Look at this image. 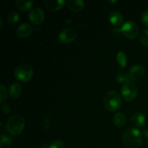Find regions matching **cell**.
Listing matches in <instances>:
<instances>
[{
  "label": "cell",
  "instance_id": "obj_1",
  "mask_svg": "<svg viewBox=\"0 0 148 148\" xmlns=\"http://www.w3.org/2000/svg\"><path fill=\"white\" fill-rule=\"evenodd\" d=\"M142 141V134L137 129H129L123 135V143L127 148H139Z\"/></svg>",
  "mask_w": 148,
  "mask_h": 148
},
{
  "label": "cell",
  "instance_id": "obj_2",
  "mask_svg": "<svg viewBox=\"0 0 148 148\" xmlns=\"http://www.w3.org/2000/svg\"><path fill=\"white\" fill-rule=\"evenodd\" d=\"M103 104L108 111H117L121 107V96L116 91H108L103 98Z\"/></svg>",
  "mask_w": 148,
  "mask_h": 148
},
{
  "label": "cell",
  "instance_id": "obj_3",
  "mask_svg": "<svg viewBox=\"0 0 148 148\" xmlns=\"http://www.w3.org/2000/svg\"><path fill=\"white\" fill-rule=\"evenodd\" d=\"M25 127V119L20 115L12 116L7 123V130L12 135H19Z\"/></svg>",
  "mask_w": 148,
  "mask_h": 148
},
{
  "label": "cell",
  "instance_id": "obj_4",
  "mask_svg": "<svg viewBox=\"0 0 148 148\" xmlns=\"http://www.w3.org/2000/svg\"><path fill=\"white\" fill-rule=\"evenodd\" d=\"M33 69L26 64H22L17 66L14 71V77L21 82H25L29 81L33 77Z\"/></svg>",
  "mask_w": 148,
  "mask_h": 148
},
{
  "label": "cell",
  "instance_id": "obj_5",
  "mask_svg": "<svg viewBox=\"0 0 148 148\" xmlns=\"http://www.w3.org/2000/svg\"><path fill=\"white\" fill-rule=\"evenodd\" d=\"M121 92L123 98L127 101H132L137 97L138 88L135 83L130 81L123 85Z\"/></svg>",
  "mask_w": 148,
  "mask_h": 148
},
{
  "label": "cell",
  "instance_id": "obj_6",
  "mask_svg": "<svg viewBox=\"0 0 148 148\" xmlns=\"http://www.w3.org/2000/svg\"><path fill=\"white\" fill-rule=\"evenodd\" d=\"M121 31L126 37L129 38H134L139 33V27L137 23L132 20L126 21L121 26Z\"/></svg>",
  "mask_w": 148,
  "mask_h": 148
},
{
  "label": "cell",
  "instance_id": "obj_7",
  "mask_svg": "<svg viewBox=\"0 0 148 148\" xmlns=\"http://www.w3.org/2000/svg\"><path fill=\"white\" fill-rule=\"evenodd\" d=\"M45 14L42 9L39 7H36L33 9L29 13V19L30 22L35 25L41 24L44 20Z\"/></svg>",
  "mask_w": 148,
  "mask_h": 148
},
{
  "label": "cell",
  "instance_id": "obj_8",
  "mask_svg": "<svg viewBox=\"0 0 148 148\" xmlns=\"http://www.w3.org/2000/svg\"><path fill=\"white\" fill-rule=\"evenodd\" d=\"M77 36L75 30L71 28H65L61 31L59 34V38L61 42L64 43H69L73 41Z\"/></svg>",
  "mask_w": 148,
  "mask_h": 148
},
{
  "label": "cell",
  "instance_id": "obj_9",
  "mask_svg": "<svg viewBox=\"0 0 148 148\" xmlns=\"http://www.w3.org/2000/svg\"><path fill=\"white\" fill-rule=\"evenodd\" d=\"M145 68L142 65L137 64L133 66L130 71V79L132 81H137L141 79L145 75Z\"/></svg>",
  "mask_w": 148,
  "mask_h": 148
},
{
  "label": "cell",
  "instance_id": "obj_10",
  "mask_svg": "<svg viewBox=\"0 0 148 148\" xmlns=\"http://www.w3.org/2000/svg\"><path fill=\"white\" fill-rule=\"evenodd\" d=\"M45 7L51 11H57L61 10L64 5V0H44L43 1Z\"/></svg>",
  "mask_w": 148,
  "mask_h": 148
},
{
  "label": "cell",
  "instance_id": "obj_11",
  "mask_svg": "<svg viewBox=\"0 0 148 148\" xmlns=\"http://www.w3.org/2000/svg\"><path fill=\"white\" fill-rule=\"evenodd\" d=\"M33 33V28L29 23H23L20 25L17 30V35L20 38H27Z\"/></svg>",
  "mask_w": 148,
  "mask_h": 148
},
{
  "label": "cell",
  "instance_id": "obj_12",
  "mask_svg": "<svg viewBox=\"0 0 148 148\" xmlns=\"http://www.w3.org/2000/svg\"><path fill=\"white\" fill-rule=\"evenodd\" d=\"M67 5L71 10L75 12H79L84 9L85 3L82 0H68Z\"/></svg>",
  "mask_w": 148,
  "mask_h": 148
},
{
  "label": "cell",
  "instance_id": "obj_13",
  "mask_svg": "<svg viewBox=\"0 0 148 148\" xmlns=\"http://www.w3.org/2000/svg\"><path fill=\"white\" fill-rule=\"evenodd\" d=\"M109 21L113 25L118 27L122 23L123 16L119 12L113 11L109 14Z\"/></svg>",
  "mask_w": 148,
  "mask_h": 148
},
{
  "label": "cell",
  "instance_id": "obj_14",
  "mask_svg": "<svg viewBox=\"0 0 148 148\" xmlns=\"http://www.w3.org/2000/svg\"><path fill=\"white\" fill-rule=\"evenodd\" d=\"M132 122L136 127H143L145 124V118L142 113L136 112L132 116Z\"/></svg>",
  "mask_w": 148,
  "mask_h": 148
},
{
  "label": "cell",
  "instance_id": "obj_15",
  "mask_svg": "<svg viewBox=\"0 0 148 148\" xmlns=\"http://www.w3.org/2000/svg\"><path fill=\"white\" fill-rule=\"evenodd\" d=\"M23 91L21 85L18 82L12 84L10 87V96L12 98H17L20 96Z\"/></svg>",
  "mask_w": 148,
  "mask_h": 148
},
{
  "label": "cell",
  "instance_id": "obj_16",
  "mask_svg": "<svg viewBox=\"0 0 148 148\" xmlns=\"http://www.w3.org/2000/svg\"><path fill=\"white\" fill-rule=\"evenodd\" d=\"M15 4L22 11H26L33 6V1H23V0H16Z\"/></svg>",
  "mask_w": 148,
  "mask_h": 148
},
{
  "label": "cell",
  "instance_id": "obj_17",
  "mask_svg": "<svg viewBox=\"0 0 148 148\" xmlns=\"http://www.w3.org/2000/svg\"><path fill=\"white\" fill-rule=\"evenodd\" d=\"M125 116L121 112H118L115 114L114 117V123L116 127H121L125 124Z\"/></svg>",
  "mask_w": 148,
  "mask_h": 148
},
{
  "label": "cell",
  "instance_id": "obj_18",
  "mask_svg": "<svg viewBox=\"0 0 148 148\" xmlns=\"http://www.w3.org/2000/svg\"><path fill=\"white\" fill-rule=\"evenodd\" d=\"M116 79L119 82H120V83L124 84L131 81L130 75L127 73H125V72H120V73H119L118 75L116 76Z\"/></svg>",
  "mask_w": 148,
  "mask_h": 148
},
{
  "label": "cell",
  "instance_id": "obj_19",
  "mask_svg": "<svg viewBox=\"0 0 148 148\" xmlns=\"http://www.w3.org/2000/svg\"><path fill=\"white\" fill-rule=\"evenodd\" d=\"M116 59L121 67L124 68L127 66V56H126V54L123 51L118 52L116 55Z\"/></svg>",
  "mask_w": 148,
  "mask_h": 148
},
{
  "label": "cell",
  "instance_id": "obj_20",
  "mask_svg": "<svg viewBox=\"0 0 148 148\" xmlns=\"http://www.w3.org/2000/svg\"><path fill=\"white\" fill-rule=\"evenodd\" d=\"M12 140L11 137L9 136H4L1 137V142H0V147L1 148H9L12 145Z\"/></svg>",
  "mask_w": 148,
  "mask_h": 148
},
{
  "label": "cell",
  "instance_id": "obj_21",
  "mask_svg": "<svg viewBox=\"0 0 148 148\" xmlns=\"http://www.w3.org/2000/svg\"><path fill=\"white\" fill-rule=\"evenodd\" d=\"M7 20L10 24H15L19 20V14L15 11H12L7 15Z\"/></svg>",
  "mask_w": 148,
  "mask_h": 148
},
{
  "label": "cell",
  "instance_id": "obj_22",
  "mask_svg": "<svg viewBox=\"0 0 148 148\" xmlns=\"http://www.w3.org/2000/svg\"><path fill=\"white\" fill-rule=\"evenodd\" d=\"M140 40L143 45L148 46V29L144 30L140 36Z\"/></svg>",
  "mask_w": 148,
  "mask_h": 148
},
{
  "label": "cell",
  "instance_id": "obj_23",
  "mask_svg": "<svg viewBox=\"0 0 148 148\" xmlns=\"http://www.w3.org/2000/svg\"><path fill=\"white\" fill-rule=\"evenodd\" d=\"M64 143L60 140H56L49 145V148H64Z\"/></svg>",
  "mask_w": 148,
  "mask_h": 148
},
{
  "label": "cell",
  "instance_id": "obj_24",
  "mask_svg": "<svg viewBox=\"0 0 148 148\" xmlns=\"http://www.w3.org/2000/svg\"><path fill=\"white\" fill-rule=\"evenodd\" d=\"M0 101L1 103L3 104L4 101L6 100L7 98V89L4 87V85H0Z\"/></svg>",
  "mask_w": 148,
  "mask_h": 148
},
{
  "label": "cell",
  "instance_id": "obj_25",
  "mask_svg": "<svg viewBox=\"0 0 148 148\" xmlns=\"http://www.w3.org/2000/svg\"><path fill=\"white\" fill-rule=\"evenodd\" d=\"M141 20L145 25L148 26V10L143 12L141 15Z\"/></svg>",
  "mask_w": 148,
  "mask_h": 148
},
{
  "label": "cell",
  "instance_id": "obj_26",
  "mask_svg": "<svg viewBox=\"0 0 148 148\" xmlns=\"http://www.w3.org/2000/svg\"><path fill=\"white\" fill-rule=\"evenodd\" d=\"M1 111H3L4 114H9L10 112V107L8 104H3L1 106Z\"/></svg>",
  "mask_w": 148,
  "mask_h": 148
},
{
  "label": "cell",
  "instance_id": "obj_27",
  "mask_svg": "<svg viewBox=\"0 0 148 148\" xmlns=\"http://www.w3.org/2000/svg\"><path fill=\"white\" fill-rule=\"evenodd\" d=\"M5 131H6V129L4 128V125H3L2 123H1V124H0V136H1V137L5 136L4 134V132H5Z\"/></svg>",
  "mask_w": 148,
  "mask_h": 148
},
{
  "label": "cell",
  "instance_id": "obj_28",
  "mask_svg": "<svg viewBox=\"0 0 148 148\" xmlns=\"http://www.w3.org/2000/svg\"><path fill=\"white\" fill-rule=\"evenodd\" d=\"M120 33H121V29L120 28H114V30H112V33L114 36H119Z\"/></svg>",
  "mask_w": 148,
  "mask_h": 148
},
{
  "label": "cell",
  "instance_id": "obj_29",
  "mask_svg": "<svg viewBox=\"0 0 148 148\" xmlns=\"http://www.w3.org/2000/svg\"><path fill=\"white\" fill-rule=\"evenodd\" d=\"M0 24H1L0 28H1L2 27V19H1V17H0Z\"/></svg>",
  "mask_w": 148,
  "mask_h": 148
},
{
  "label": "cell",
  "instance_id": "obj_30",
  "mask_svg": "<svg viewBox=\"0 0 148 148\" xmlns=\"http://www.w3.org/2000/svg\"><path fill=\"white\" fill-rule=\"evenodd\" d=\"M116 2V1H108V3H115Z\"/></svg>",
  "mask_w": 148,
  "mask_h": 148
},
{
  "label": "cell",
  "instance_id": "obj_31",
  "mask_svg": "<svg viewBox=\"0 0 148 148\" xmlns=\"http://www.w3.org/2000/svg\"><path fill=\"white\" fill-rule=\"evenodd\" d=\"M14 148H20V147H14Z\"/></svg>",
  "mask_w": 148,
  "mask_h": 148
},
{
  "label": "cell",
  "instance_id": "obj_32",
  "mask_svg": "<svg viewBox=\"0 0 148 148\" xmlns=\"http://www.w3.org/2000/svg\"><path fill=\"white\" fill-rule=\"evenodd\" d=\"M147 56H148V53H147Z\"/></svg>",
  "mask_w": 148,
  "mask_h": 148
}]
</instances>
